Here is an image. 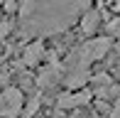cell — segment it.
Masks as SVG:
<instances>
[{
  "mask_svg": "<svg viewBox=\"0 0 120 118\" xmlns=\"http://www.w3.org/2000/svg\"><path fill=\"white\" fill-rule=\"evenodd\" d=\"M17 10V0H5V12H15Z\"/></svg>",
  "mask_w": 120,
  "mask_h": 118,
  "instance_id": "9",
  "label": "cell"
},
{
  "mask_svg": "<svg viewBox=\"0 0 120 118\" xmlns=\"http://www.w3.org/2000/svg\"><path fill=\"white\" fill-rule=\"evenodd\" d=\"M91 74H88V67H74L71 71L66 74V79H64V84H66L69 91H83V86L88 84Z\"/></svg>",
  "mask_w": 120,
  "mask_h": 118,
  "instance_id": "3",
  "label": "cell"
},
{
  "mask_svg": "<svg viewBox=\"0 0 120 118\" xmlns=\"http://www.w3.org/2000/svg\"><path fill=\"white\" fill-rule=\"evenodd\" d=\"M59 76H61V69H59V67H47L44 71L39 74L37 84H39V86H49V84H54Z\"/></svg>",
  "mask_w": 120,
  "mask_h": 118,
  "instance_id": "6",
  "label": "cell"
},
{
  "mask_svg": "<svg viewBox=\"0 0 120 118\" xmlns=\"http://www.w3.org/2000/svg\"><path fill=\"white\" fill-rule=\"evenodd\" d=\"M110 118H120V98L113 103V111H110Z\"/></svg>",
  "mask_w": 120,
  "mask_h": 118,
  "instance_id": "10",
  "label": "cell"
},
{
  "mask_svg": "<svg viewBox=\"0 0 120 118\" xmlns=\"http://www.w3.org/2000/svg\"><path fill=\"white\" fill-rule=\"evenodd\" d=\"M44 57H47L44 42H42V39H34L32 44L25 47V52H22V64H25V67H34V64H39Z\"/></svg>",
  "mask_w": 120,
  "mask_h": 118,
  "instance_id": "4",
  "label": "cell"
},
{
  "mask_svg": "<svg viewBox=\"0 0 120 118\" xmlns=\"http://www.w3.org/2000/svg\"><path fill=\"white\" fill-rule=\"evenodd\" d=\"M101 25V10H86L83 17H81V32L86 37H91Z\"/></svg>",
  "mask_w": 120,
  "mask_h": 118,
  "instance_id": "5",
  "label": "cell"
},
{
  "mask_svg": "<svg viewBox=\"0 0 120 118\" xmlns=\"http://www.w3.org/2000/svg\"><path fill=\"white\" fill-rule=\"evenodd\" d=\"M22 106H25V96H22V91H20V89L8 86L3 94H0V116L15 118V116H20Z\"/></svg>",
  "mask_w": 120,
  "mask_h": 118,
  "instance_id": "1",
  "label": "cell"
},
{
  "mask_svg": "<svg viewBox=\"0 0 120 118\" xmlns=\"http://www.w3.org/2000/svg\"><path fill=\"white\" fill-rule=\"evenodd\" d=\"M108 32H110L113 37H120V17H115V20L108 22Z\"/></svg>",
  "mask_w": 120,
  "mask_h": 118,
  "instance_id": "8",
  "label": "cell"
},
{
  "mask_svg": "<svg viewBox=\"0 0 120 118\" xmlns=\"http://www.w3.org/2000/svg\"><path fill=\"white\" fill-rule=\"evenodd\" d=\"M91 101L88 91H66L56 98V108L59 111H69V108H79V106H86Z\"/></svg>",
  "mask_w": 120,
  "mask_h": 118,
  "instance_id": "2",
  "label": "cell"
},
{
  "mask_svg": "<svg viewBox=\"0 0 120 118\" xmlns=\"http://www.w3.org/2000/svg\"><path fill=\"white\" fill-rule=\"evenodd\" d=\"M12 27H15L12 20H3V22H0V39H5V37L12 32Z\"/></svg>",
  "mask_w": 120,
  "mask_h": 118,
  "instance_id": "7",
  "label": "cell"
}]
</instances>
